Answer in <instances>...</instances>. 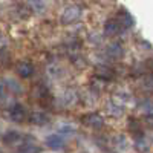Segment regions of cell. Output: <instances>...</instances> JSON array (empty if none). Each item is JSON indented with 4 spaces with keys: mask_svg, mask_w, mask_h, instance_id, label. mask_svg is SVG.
<instances>
[{
    "mask_svg": "<svg viewBox=\"0 0 153 153\" xmlns=\"http://www.w3.org/2000/svg\"><path fill=\"white\" fill-rule=\"evenodd\" d=\"M80 17H81V8L78 5H69L61 12V23L63 25H71V23L78 22Z\"/></svg>",
    "mask_w": 153,
    "mask_h": 153,
    "instance_id": "cell-1",
    "label": "cell"
},
{
    "mask_svg": "<svg viewBox=\"0 0 153 153\" xmlns=\"http://www.w3.org/2000/svg\"><path fill=\"white\" fill-rule=\"evenodd\" d=\"M81 121L86 127H89L92 130H100L104 127V118L100 113H87L81 118Z\"/></svg>",
    "mask_w": 153,
    "mask_h": 153,
    "instance_id": "cell-2",
    "label": "cell"
},
{
    "mask_svg": "<svg viewBox=\"0 0 153 153\" xmlns=\"http://www.w3.org/2000/svg\"><path fill=\"white\" fill-rule=\"evenodd\" d=\"M28 117V112L26 109H25L23 104H12L9 107V118L14 121V123H23L25 120H26Z\"/></svg>",
    "mask_w": 153,
    "mask_h": 153,
    "instance_id": "cell-3",
    "label": "cell"
},
{
    "mask_svg": "<svg viewBox=\"0 0 153 153\" xmlns=\"http://www.w3.org/2000/svg\"><path fill=\"white\" fill-rule=\"evenodd\" d=\"M95 75H97V78H100L101 81H110L112 78H115V71L106 65H100L97 66L95 69Z\"/></svg>",
    "mask_w": 153,
    "mask_h": 153,
    "instance_id": "cell-4",
    "label": "cell"
},
{
    "mask_svg": "<svg viewBox=\"0 0 153 153\" xmlns=\"http://www.w3.org/2000/svg\"><path fill=\"white\" fill-rule=\"evenodd\" d=\"M23 141H25V136L20 135L19 132L16 130H11V132H6L5 136H3V143L11 146V147H14V146H23Z\"/></svg>",
    "mask_w": 153,
    "mask_h": 153,
    "instance_id": "cell-5",
    "label": "cell"
},
{
    "mask_svg": "<svg viewBox=\"0 0 153 153\" xmlns=\"http://www.w3.org/2000/svg\"><path fill=\"white\" fill-rule=\"evenodd\" d=\"M2 83H3V86H5V89H6V92H9V94H12V95H20V94L23 92L22 84H20L16 78H11V76H8V78L2 80Z\"/></svg>",
    "mask_w": 153,
    "mask_h": 153,
    "instance_id": "cell-6",
    "label": "cell"
},
{
    "mask_svg": "<svg viewBox=\"0 0 153 153\" xmlns=\"http://www.w3.org/2000/svg\"><path fill=\"white\" fill-rule=\"evenodd\" d=\"M16 71H17V75L20 76V78H31V76L34 75L35 68H34L32 63H29V61H22V63L17 65Z\"/></svg>",
    "mask_w": 153,
    "mask_h": 153,
    "instance_id": "cell-7",
    "label": "cell"
},
{
    "mask_svg": "<svg viewBox=\"0 0 153 153\" xmlns=\"http://www.w3.org/2000/svg\"><path fill=\"white\" fill-rule=\"evenodd\" d=\"M106 54L112 58V60H121L124 57V48L121 43L115 42V43H110L106 49Z\"/></svg>",
    "mask_w": 153,
    "mask_h": 153,
    "instance_id": "cell-8",
    "label": "cell"
},
{
    "mask_svg": "<svg viewBox=\"0 0 153 153\" xmlns=\"http://www.w3.org/2000/svg\"><path fill=\"white\" fill-rule=\"evenodd\" d=\"M46 146L51 150H61L63 147H65V139H63V136L60 133L49 135L46 138Z\"/></svg>",
    "mask_w": 153,
    "mask_h": 153,
    "instance_id": "cell-9",
    "label": "cell"
},
{
    "mask_svg": "<svg viewBox=\"0 0 153 153\" xmlns=\"http://www.w3.org/2000/svg\"><path fill=\"white\" fill-rule=\"evenodd\" d=\"M115 20L120 23L121 29H129V28H132L133 25H135V19L130 16V12H127L124 9L117 16V19H115Z\"/></svg>",
    "mask_w": 153,
    "mask_h": 153,
    "instance_id": "cell-10",
    "label": "cell"
},
{
    "mask_svg": "<svg viewBox=\"0 0 153 153\" xmlns=\"http://www.w3.org/2000/svg\"><path fill=\"white\" fill-rule=\"evenodd\" d=\"M104 35L106 37H115V35H118L121 32V26H120V23L115 20V19H109L106 23H104Z\"/></svg>",
    "mask_w": 153,
    "mask_h": 153,
    "instance_id": "cell-11",
    "label": "cell"
},
{
    "mask_svg": "<svg viewBox=\"0 0 153 153\" xmlns=\"http://www.w3.org/2000/svg\"><path fill=\"white\" fill-rule=\"evenodd\" d=\"M31 97H32L34 100H42V101H45L46 98L51 97V95H49V89H48L45 84L38 83V84L34 86V89L31 91Z\"/></svg>",
    "mask_w": 153,
    "mask_h": 153,
    "instance_id": "cell-12",
    "label": "cell"
},
{
    "mask_svg": "<svg viewBox=\"0 0 153 153\" xmlns=\"http://www.w3.org/2000/svg\"><path fill=\"white\" fill-rule=\"evenodd\" d=\"M29 121L32 124H35V126H45V124H48L51 121V117L48 113H45V112H34V113H31Z\"/></svg>",
    "mask_w": 153,
    "mask_h": 153,
    "instance_id": "cell-13",
    "label": "cell"
},
{
    "mask_svg": "<svg viewBox=\"0 0 153 153\" xmlns=\"http://www.w3.org/2000/svg\"><path fill=\"white\" fill-rule=\"evenodd\" d=\"M75 101H76V94L72 91V89H66V91L61 94V97H60V103H61V106H65V107L72 106Z\"/></svg>",
    "mask_w": 153,
    "mask_h": 153,
    "instance_id": "cell-14",
    "label": "cell"
},
{
    "mask_svg": "<svg viewBox=\"0 0 153 153\" xmlns=\"http://www.w3.org/2000/svg\"><path fill=\"white\" fill-rule=\"evenodd\" d=\"M106 113L112 118H120V117H123L124 109L121 106H118L117 103H113V101H109L106 104Z\"/></svg>",
    "mask_w": 153,
    "mask_h": 153,
    "instance_id": "cell-15",
    "label": "cell"
},
{
    "mask_svg": "<svg viewBox=\"0 0 153 153\" xmlns=\"http://www.w3.org/2000/svg\"><path fill=\"white\" fill-rule=\"evenodd\" d=\"M127 129L130 130V133H133V136L141 135L143 133V123L132 117V118H129V121H127Z\"/></svg>",
    "mask_w": 153,
    "mask_h": 153,
    "instance_id": "cell-16",
    "label": "cell"
},
{
    "mask_svg": "<svg viewBox=\"0 0 153 153\" xmlns=\"http://www.w3.org/2000/svg\"><path fill=\"white\" fill-rule=\"evenodd\" d=\"M133 144H135V149L139 150V152H146V150H149V146H150L144 133L133 136Z\"/></svg>",
    "mask_w": 153,
    "mask_h": 153,
    "instance_id": "cell-17",
    "label": "cell"
},
{
    "mask_svg": "<svg viewBox=\"0 0 153 153\" xmlns=\"http://www.w3.org/2000/svg\"><path fill=\"white\" fill-rule=\"evenodd\" d=\"M115 147H117L120 152L126 153V152L130 150V143L127 141L126 136H117V138H115Z\"/></svg>",
    "mask_w": 153,
    "mask_h": 153,
    "instance_id": "cell-18",
    "label": "cell"
},
{
    "mask_svg": "<svg viewBox=\"0 0 153 153\" xmlns=\"http://www.w3.org/2000/svg\"><path fill=\"white\" fill-rule=\"evenodd\" d=\"M130 100H132L130 94H127V92H117V94H115V101H113V103H117L118 106L123 107V104H129Z\"/></svg>",
    "mask_w": 153,
    "mask_h": 153,
    "instance_id": "cell-19",
    "label": "cell"
},
{
    "mask_svg": "<svg viewBox=\"0 0 153 153\" xmlns=\"http://www.w3.org/2000/svg\"><path fill=\"white\" fill-rule=\"evenodd\" d=\"M139 109L146 115H152V100L150 98H143V101L139 103Z\"/></svg>",
    "mask_w": 153,
    "mask_h": 153,
    "instance_id": "cell-20",
    "label": "cell"
},
{
    "mask_svg": "<svg viewBox=\"0 0 153 153\" xmlns=\"http://www.w3.org/2000/svg\"><path fill=\"white\" fill-rule=\"evenodd\" d=\"M20 153H40V147L32 144H23L20 147Z\"/></svg>",
    "mask_w": 153,
    "mask_h": 153,
    "instance_id": "cell-21",
    "label": "cell"
},
{
    "mask_svg": "<svg viewBox=\"0 0 153 153\" xmlns=\"http://www.w3.org/2000/svg\"><path fill=\"white\" fill-rule=\"evenodd\" d=\"M8 92H6V89H5V86H3V83L0 81V104H5V103H8Z\"/></svg>",
    "mask_w": 153,
    "mask_h": 153,
    "instance_id": "cell-22",
    "label": "cell"
},
{
    "mask_svg": "<svg viewBox=\"0 0 153 153\" xmlns=\"http://www.w3.org/2000/svg\"><path fill=\"white\" fill-rule=\"evenodd\" d=\"M61 133L66 135V136H72V135L75 133V129H74L72 126H63V127H61Z\"/></svg>",
    "mask_w": 153,
    "mask_h": 153,
    "instance_id": "cell-23",
    "label": "cell"
},
{
    "mask_svg": "<svg viewBox=\"0 0 153 153\" xmlns=\"http://www.w3.org/2000/svg\"><path fill=\"white\" fill-rule=\"evenodd\" d=\"M29 5H31V8H35L37 12H42V11L46 9V3H43V2H32Z\"/></svg>",
    "mask_w": 153,
    "mask_h": 153,
    "instance_id": "cell-24",
    "label": "cell"
},
{
    "mask_svg": "<svg viewBox=\"0 0 153 153\" xmlns=\"http://www.w3.org/2000/svg\"><path fill=\"white\" fill-rule=\"evenodd\" d=\"M0 153H2V150H0Z\"/></svg>",
    "mask_w": 153,
    "mask_h": 153,
    "instance_id": "cell-25",
    "label": "cell"
}]
</instances>
